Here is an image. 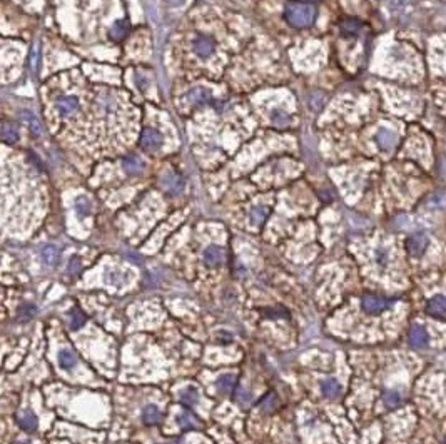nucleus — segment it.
I'll return each instance as SVG.
<instances>
[{
  "instance_id": "1",
  "label": "nucleus",
  "mask_w": 446,
  "mask_h": 444,
  "mask_svg": "<svg viewBox=\"0 0 446 444\" xmlns=\"http://www.w3.org/2000/svg\"><path fill=\"white\" fill-rule=\"evenodd\" d=\"M286 20L294 27H308L316 20L318 10L314 5L303 2H289L284 10Z\"/></svg>"
},
{
  "instance_id": "2",
  "label": "nucleus",
  "mask_w": 446,
  "mask_h": 444,
  "mask_svg": "<svg viewBox=\"0 0 446 444\" xmlns=\"http://www.w3.org/2000/svg\"><path fill=\"white\" fill-rule=\"evenodd\" d=\"M79 107H81V104H79V99L76 96H62L54 102L55 114L61 119H69L76 116L79 112Z\"/></svg>"
},
{
  "instance_id": "3",
  "label": "nucleus",
  "mask_w": 446,
  "mask_h": 444,
  "mask_svg": "<svg viewBox=\"0 0 446 444\" xmlns=\"http://www.w3.org/2000/svg\"><path fill=\"white\" fill-rule=\"evenodd\" d=\"M428 247V237L423 234V232H416L408 237V240H406V249H408V252L413 255V257H419L424 249Z\"/></svg>"
},
{
  "instance_id": "4",
  "label": "nucleus",
  "mask_w": 446,
  "mask_h": 444,
  "mask_svg": "<svg viewBox=\"0 0 446 444\" xmlns=\"http://www.w3.org/2000/svg\"><path fill=\"white\" fill-rule=\"evenodd\" d=\"M361 306L368 314H379L391 306V301H386L383 298H376V295H366V298H363V301H361Z\"/></svg>"
},
{
  "instance_id": "5",
  "label": "nucleus",
  "mask_w": 446,
  "mask_h": 444,
  "mask_svg": "<svg viewBox=\"0 0 446 444\" xmlns=\"http://www.w3.org/2000/svg\"><path fill=\"white\" fill-rule=\"evenodd\" d=\"M141 145L144 151L154 152L162 145V136L156 129H145L141 136Z\"/></svg>"
},
{
  "instance_id": "6",
  "label": "nucleus",
  "mask_w": 446,
  "mask_h": 444,
  "mask_svg": "<svg viewBox=\"0 0 446 444\" xmlns=\"http://www.w3.org/2000/svg\"><path fill=\"white\" fill-rule=\"evenodd\" d=\"M428 341H430V336L426 332V329L419 324H415L411 327L410 331V344L416 349H423L428 346Z\"/></svg>"
},
{
  "instance_id": "7",
  "label": "nucleus",
  "mask_w": 446,
  "mask_h": 444,
  "mask_svg": "<svg viewBox=\"0 0 446 444\" xmlns=\"http://www.w3.org/2000/svg\"><path fill=\"white\" fill-rule=\"evenodd\" d=\"M376 144L381 147L383 151H391L393 147L398 144V134L389 129H379L376 134Z\"/></svg>"
},
{
  "instance_id": "8",
  "label": "nucleus",
  "mask_w": 446,
  "mask_h": 444,
  "mask_svg": "<svg viewBox=\"0 0 446 444\" xmlns=\"http://www.w3.org/2000/svg\"><path fill=\"white\" fill-rule=\"evenodd\" d=\"M426 312L433 318H438V319H444L446 316V304H444V298L443 295H436L428 301V306H426Z\"/></svg>"
},
{
  "instance_id": "9",
  "label": "nucleus",
  "mask_w": 446,
  "mask_h": 444,
  "mask_svg": "<svg viewBox=\"0 0 446 444\" xmlns=\"http://www.w3.org/2000/svg\"><path fill=\"white\" fill-rule=\"evenodd\" d=\"M224 261V251L222 247L219 246H209L204 251V262L211 267H217L221 266Z\"/></svg>"
},
{
  "instance_id": "10",
  "label": "nucleus",
  "mask_w": 446,
  "mask_h": 444,
  "mask_svg": "<svg viewBox=\"0 0 446 444\" xmlns=\"http://www.w3.org/2000/svg\"><path fill=\"white\" fill-rule=\"evenodd\" d=\"M194 50L199 57L208 59V57H211V53L214 52V42L208 37H199L194 42Z\"/></svg>"
},
{
  "instance_id": "11",
  "label": "nucleus",
  "mask_w": 446,
  "mask_h": 444,
  "mask_svg": "<svg viewBox=\"0 0 446 444\" xmlns=\"http://www.w3.org/2000/svg\"><path fill=\"white\" fill-rule=\"evenodd\" d=\"M162 182H164L165 189L172 194H179L184 189V180H182V177H179L177 174H168V176H164Z\"/></svg>"
},
{
  "instance_id": "12",
  "label": "nucleus",
  "mask_w": 446,
  "mask_h": 444,
  "mask_svg": "<svg viewBox=\"0 0 446 444\" xmlns=\"http://www.w3.org/2000/svg\"><path fill=\"white\" fill-rule=\"evenodd\" d=\"M188 100L191 104H194V105L206 104V102H209V100H211V92L208 89H202V87H197V89H192L188 94Z\"/></svg>"
},
{
  "instance_id": "13",
  "label": "nucleus",
  "mask_w": 446,
  "mask_h": 444,
  "mask_svg": "<svg viewBox=\"0 0 446 444\" xmlns=\"http://www.w3.org/2000/svg\"><path fill=\"white\" fill-rule=\"evenodd\" d=\"M236 382L237 379L234 374H222V376H219V379H217V387L222 394H231L234 391Z\"/></svg>"
},
{
  "instance_id": "14",
  "label": "nucleus",
  "mask_w": 446,
  "mask_h": 444,
  "mask_svg": "<svg viewBox=\"0 0 446 444\" xmlns=\"http://www.w3.org/2000/svg\"><path fill=\"white\" fill-rule=\"evenodd\" d=\"M321 391L326 398L335 399L339 396V393H341V386H339V382L336 379H326L321 384Z\"/></svg>"
},
{
  "instance_id": "15",
  "label": "nucleus",
  "mask_w": 446,
  "mask_h": 444,
  "mask_svg": "<svg viewBox=\"0 0 446 444\" xmlns=\"http://www.w3.org/2000/svg\"><path fill=\"white\" fill-rule=\"evenodd\" d=\"M179 399H181L184 404L194 406V404H197V401H199V391L194 386H188V387H184L181 393H179Z\"/></svg>"
},
{
  "instance_id": "16",
  "label": "nucleus",
  "mask_w": 446,
  "mask_h": 444,
  "mask_svg": "<svg viewBox=\"0 0 446 444\" xmlns=\"http://www.w3.org/2000/svg\"><path fill=\"white\" fill-rule=\"evenodd\" d=\"M59 364H61V367H64V369L76 367V364H77L76 353L70 351V349H64V351H61L59 353Z\"/></svg>"
},
{
  "instance_id": "17",
  "label": "nucleus",
  "mask_w": 446,
  "mask_h": 444,
  "mask_svg": "<svg viewBox=\"0 0 446 444\" xmlns=\"http://www.w3.org/2000/svg\"><path fill=\"white\" fill-rule=\"evenodd\" d=\"M142 419L147 426H156L161 421V411L156 406H147L142 413Z\"/></svg>"
},
{
  "instance_id": "18",
  "label": "nucleus",
  "mask_w": 446,
  "mask_h": 444,
  "mask_svg": "<svg viewBox=\"0 0 446 444\" xmlns=\"http://www.w3.org/2000/svg\"><path fill=\"white\" fill-rule=\"evenodd\" d=\"M177 422H179V426H181L182 429H194V428L199 426L196 416H192L188 411H181L177 414Z\"/></svg>"
},
{
  "instance_id": "19",
  "label": "nucleus",
  "mask_w": 446,
  "mask_h": 444,
  "mask_svg": "<svg viewBox=\"0 0 446 444\" xmlns=\"http://www.w3.org/2000/svg\"><path fill=\"white\" fill-rule=\"evenodd\" d=\"M129 32V22L127 20H119L110 29V37L114 40H121L125 37V33Z\"/></svg>"
},
{
  "instance_id": "20",
  "label": "nucleus",
  "mask_w": 446,
  "mask_h": 444,
  "mask_svg": "<svg viewBox=\"0 0 446 444\" xmlns=\"http://www.w3.org/2000/svg\"><path fill=\"white\" fill-rule=\"evenodd\" d=\"M269 214V209L264 206H257L254 207V209L251 211V224L252 226H261L263 222L266 220V217H268Z\"/></svg>"
},
{
  "instance_id": "21",
  "label": "nucleus",
  "mask_w": 446,
  "mask_h": 444,
  "mask_svg": "<svg viewBox=\"0 0 446 444\" xmlns=\"http://www.w3.org/2000/svg\"><path fill=\"white\" fill-rule=\"evenodd\" d=\"M42 257L45 261V264L49 266H55L59 262V257H61V254H59V249L54 247V246H45L42 249Z\"/></svg>"
},
{
  "instance_id": "22",
  "label": "nucleus",
  "mask_w": 446,
  "mask_h": 444,
  "mask_svg": "<svg viewBox=\"0 0 446 444\" xmlns=\"http://www.w3.org/2000/svg\"><path fill=\"white\" fill-rule=\"evenodd\" d=\"M18 424H21V428L25 429V431H34V429L37 428V418H35V414L24 413L21 418H18Z\"/></svg>"
},
{
  "instance_id": "23",
  "label": "nucleus",
  "mask_w": 446,
  "mask_h": 444,
  "mask_svg": "<svg viewBox=\"0 0 446 444\" xmlns=\"http://www.w3.org/2000/svg\"><path fill=\"white\" fill-rule=\"evenodd\" d=\"M271 122L277 127H286L291 124V117L283 110H274L271 114Z\"/></svg>"
},
{
  "instance_id": "24",
  "label": "nucleus",
  "mask_w": 446,
  "mask_h": 444,
  "mask_svg": "<svg viewBox=\"0 0 446 444\" xmlns=\"http://www.w3.org/2000/svg\"><path fill=\"white\" fill-rule=\"evenodd\" d=\"M383 402L386 404V408H398L399 404H401V396H399L396 391H386L383 394Z\"/></svg>"
},
{
  "instance_id": "25",
  "label": "nucleus",
  "mask_w": 446,
  "mask_h": 444,
  "mask_svg": "<svg viewBox=\"0 0 446 444\" xmlns=\"http://www.w3.org/2000/svg\"><path fill=\"white\" fill-rule=\"evenodd\" d=\"M24 122L27 124L30 127V131L35 134V136H41V122H39V119L34 116L32 112H24Z\"/></svg>"
},
{
  "instance_id": "26",
  "label": "nucleus",
  "mask_w": 446,
  "mask_h": 444,
  "mask_svg": "<svg viewBox=\"0 0 446 444\" xmlns=\"http://www.w3.org/2000/svg\"><path fill=\"white\" fill-rule=\"evenodd\" d=\"M84 324H85L84 312H81L79 309H72V311H70V329L77 331V329H81Z\"/></svg>"
},
{
  "instance_id": "27",
  "label": "nucleus",
  "mask_w": 446,
  "mask_h": 444,
  "mask_svg": "<svg viewBox=\"0 0 446 444\" xmlns=\"http://www.w3.org/2000/svg\"><path fill=\"white\" fill-rule=\"evenodd\" d=\"M124 167H125V171L131 172V174H139L144 169V164L136 157H129V159L124 160Z\"/></svg>"
},
{
  "instance_id": "28",
  "label": "nucleus",
  "mask_w": 446,
  "mask_h": 444,
  "mask_svg": "<svg viewBox=\"0 0 446 444\" xmlns=\"http://www.w3.org/2000/svg\"><path fill=\"white\" fill-rule=\"evenodd\" d=\"M105 281H107L109 284L122 286L124 281H127V278H125V274H122L121 271H109L107 274H105Z\"/></svg>"
},
{
  "instance_id": "29",
  "label": "nucleus",
  "mask_w": 446,
  "mask_h": 444,
  "mask_svg": "<svg viewBox=\"0 0 446 444\" xmlns=\"http://www.w3.org/2000/svg\"><path fill=\"white\" fill-rule=\"evenodd\" d=\"M76 209L77 212L81 214V216H89L90 211H92V204L90 200L87 197H79L76 200Z\"/></svg>"
},
{
  "instance_id": "30",
  "label": "nucleus",
  "mask_w": 446,
  "mask_h": 444,
  "mask_svg": "<svg viewBox=\"0 0 446 444\" xmlns=\"http://www.w3.org/2000/svg\"><path fill=\"white\" fill-rule=\"evenodd\" d=\"M39 60H41V57H39V42H35L34 47H32V52H30V70L34 73H37Z\"/></svg>"
},
{
  "instance_id": "31",
  "label": "nucleus",
  "mask_w": 446,
  "mask_h": 444,
  "mask_svg": "<svg viewBox=\"0 0 446 444\" xmlns=\"http://www.w3.org/2000/svg\"><path fill=\"white\" fill-rule=\"evenodd\" d=\"M234 399L239 402V404H246V402L251 401V394L246 391V389H237L234 393Z\"/></svg>"
},
{
  "instance_id": "32",
  "label": "nucleus",
  "mask_w": 446,
  "mask_h": 444,
  "mask_svg": "<svg viewBox=\"0 0 446 444\" xmlns=\"http://www.w3.org/2000/svg\"><path fill=\"white\" fill-rule=\"evenodd\" d=\"M376 262L379 266H384L386 262H388V251H386L384 247H379V249H376Z\"/></svg>"
},
{
  "instance_id": "33",
  "label": "nucleus",
  "mask_w": 446,
  "mask_h": 444,
  "mask_svg": "<svg viewBox=\"0 0 446 444\" xmlns=\"http://www.w3.org/2000/svg\"><path fill=\"white\" fill-rule=\"evenodd\" d=\"M35 312V307L34 306H22L21 311H18V316H21V319H25V318H30V316H34Z\"/></svg>"
},
{
  "instance_id": "34",
  "label": "nucleus",
  "mask_w": 446,
  "mask_h": 444,
  "mask_svg": "<svg viewBox=\"0 0 446 444\" xmlns=\"http://www.w3.org/2000/svg\"><path fill=\"white\" fill-rule=\"evenodd\" d=\"M79 271H81V261H79L77 257H74L70 261V264H69V272L70 274H77Z\"/></svg>"
},
{
  "instance_id": "35",
  "label": "nucleus",
  "mask_w": 446,
  "mask_h": 444,
  "mask_svg": "<svg viewBox=\"0 0 446 444\" xmlns=\"http://www.w3.org/2000/svg\"><path fill=\"white\" fill-rule=\"evenodd\" d=\"M359 27H361V25H358V22H351V20H349V22H346V25H343V29H344V30L349 29V30H352V32H356Z\"/></svg>"
},
{
  "instance_id": "36",
  "label": "nucleus",
  "mask_w": 446,
  "mask_h": 444,
  "mask_svg": "<svg viewBox=\"0 0 446 444\" xmlns=\"http://www.w3.org/2000/svg\"><path fill=\"white\" fill-rule=\"evenodd\" d=\"M17 444H29V442H24V441H18Z\"/></svg>"
}]
</instances>
